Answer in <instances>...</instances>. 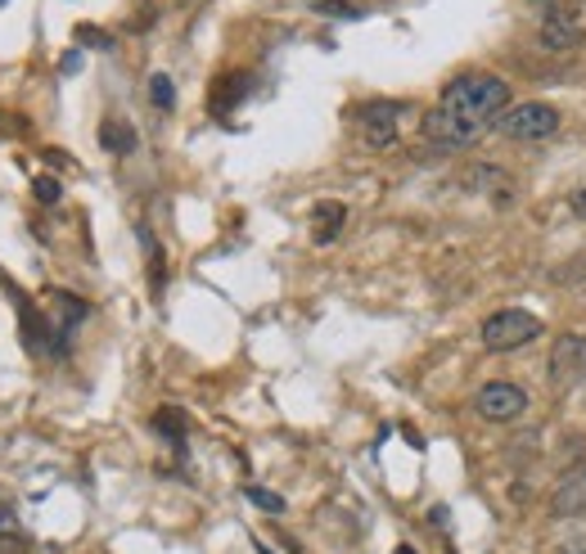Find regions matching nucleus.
Returning a JSON list of instances; mask_svg holds the SVG:
<instances>
[{
	"mask_svg": "<svg viewBox=\"0 0 586 554\" xmlns=\"http://www.w3.org/2000/svg\"><path fill=\"white\" fill-rule=\"evenodd\" d=\"M542 50H551V55H568V50H582L586 41V28L577 19H542Z\"/></svg>",
	"mask_w": 586,
	"mask_h": 554,
	"instance_id": "9",
	"label": "nucleus"
},
{
	"mask_svg": "<svg viewBox=\"0 0 586 554\" xmlns=\"http://www.w3.org/2000/svg\"><path fill=\"white\" fill-rule=\"evenodd\" d=\"M402 105H388V99H375L357 113V135L366 149H393L402 135Z\"/></svg>",
	"mask_w": 586,
	"mask_h": 554,
	"instance_id": "6",
	"label": "nucleus"
},
{
	"mask_svg": "<svg viewBox=\"0 0 586 554\" xmlns=\"http://www.w3.org/2000/svg\"><path fill=\"white\" fill-rule=\"evenodd\" d=\"M77 36H82V45H109V36L100 28H77Z\"/></svg>",
	"mask_w": 586,
	"mask_h": 554,
	"instance_id": "21",
	"label": "nucleus"
},
{
	"mask_svg": "<svg viewBox=\"0 0 586 554\" xmlns=\"http://www.w3.org/2000/svg\"><path fill=\"white\" fill-rule=\"evenodd\" d=\"M312 10L325 14V19H361V14H366L361 6H348V0H316Z\"/></svg>",
	"mask_w": 586,
	"mask_h": 554,
	"instance_id": "16",
	"label": "nucleus"
},
{
	"mask_svg": "<svg viewBox=\"0 0 586 554\" xmlns=\"http://www.w3.org/2000/svg\"><path fill=\"white\" fill-rule=\"evenodd\" d=\"M560 554H586V536H577V541H573V545H564Z\"/></svg>",
	"mask_w": 586,
	"mask_h": 554,
	"instance_id": "24",
	"label": "nucleus"
},
{
	"mask_svg": "<svg viewBox=\"0 0 586 554\" xmlns=\"http://www.w3.org/2000/svg\"><path fill=\"white\" fill-rule=\"evenodd\" d=\"M510 109V86L492 73H465L456 77L443 99L424 113V135L437 149H469L487 131L497 127V118Z\"/></svg>",
	"mask_w": 586,
	"mask_h": 554,
	"instance_id": "1",
	"label": "nucleus"
},
{
	"mask_svg": "<svg viewBox=\"0 0 586 554\" xmlns=\"http://www.w3.org/2000/svg\"><path fill=\"white\" fill-rule=\"evenodd\" d=\"M551 514H555V519H586V460L573 465V469L560 478V487H555V496H551Z\"/></svg>",
	"mask_w": 586,
	"mask_h": 554,
	"instance_id": "7",
	"label": "nucleus"
},
{
	"mask_svg": "<svg viewBox=\"0 0 586 554\" xmlns=\"http://www.w3.org/2000/svg\"><path fill=\"white\" fill-rule=\"evenodd\" d=\"M100 144L109 149V154H131V149H135V131H131L127 122H113V118H109V122L100 127Z\"/></svg>",
	"mask_w": 586,
	"mask_h": 554,
	"instance_id": "12",
	"label": "nucleus"
},
{
	"mask_svg": "<svg viewBox=\"0 0 586 554\" xmlns=\"http://www.w3.org/2000/svg\"><path fill=\"white\" fill-rule=\"evenodd\" d=\"M546 379L555 392H568L586 379V334H564L551 347V361H546Z\"/></svg>",
	"mask_w": 586,
	"mask_h": 554,
	"instance_id": "5",
	"label": "nucleus"
},
{
	"mask_svg": "<svg viewBox=\"0 0 586 554\" xmlns=\"http://www.w3.org/2000/svg\"><path fill=\"white\" fill-rule=\"evenodd\" d=\"M154 428H159L172 446L185 442V415H181V411H159V415H154Z\"/></svg>",
	"mask_w": 586,
	"mask_h": 554,
	"instance_id": "14",
	"label": "nucleus"
},
{
	"mask_svg": "<svg viewBox=\"0 0 586 554\" xmlns=\"http://www.w3.org/2000/svg\"><path fill=\"white\" fill-rule=\"evenodd\" d=\"M32 550V541L19 532V528H10V532H0V554H28Z\"/></svg>",
	"mask_w": 586,
	"mask_h": 554,
	"instance_id": "20",
	"label": "nucleus"
},
{
	"mask_svg": "<svg viewBox=\"0 0 586 554\" xmlns=\"http://www.w3.org/2000/svg\"><path fill=\"white\" fill-rule=\"evenodd\" d=\"M0 6H6V0H0Z\"/></svg>",
	"mask_w": 586,
	"mask_h": 554,
	"instance_id": "26",
	"label": "nucleus"
},
{
	"mask_svg": "<svg viewBox=\"0 0 586 554\" xmlns=\"http://www.w3.org/2000/svg\"><path fill=\"white\" fill-rule=\"evenodd\" d=\"M474 411L487 420V424H514L523 411H528V392L510 379H492L482 383L478 397H474Z\"/></svg>",
	"mask_w": 586,
	"mask_h": 554,
	"instance_id": "4",
	"label": "nucleus"
},
{
	"mask_svg": "<svg viewBox=\"0 0 586 554\" xmlns=\"http://www.w3.org/2000/svg\"><path fill=\"white\" fill-rule=\"evenodd\" d=\"M51 307L59 312V316L51 321V334H55V351H64V347H68V338H73V329H77V325H86L90 307H86L82 297L64 293V289H55V293H51Z\"/></svg>",
	"mask_w": 586,
	"mask_h": 554,
	"instance_id": "8",
	"label": "nucleus"
},
{
	"mask_svg": "<svg viewBox=\"0 0 586 554\" xmlns=\"http://www.w3.org/2000/svg\"><path fill=\"white\" fill-rule=\"evenodd\" d=\"M497 131L506 140H546L560 131V113L555 105H546V99H528V105H510L501 118H497Z\"/></svg>",
	"mask_w": 586,
	"mask_h": 554,
	"instance_id": "3",
	"label": "nucleus"
},
{
	"mask_svg": "<svg viewBox=\"0 0 586 554\" xmlns=\"http://www.w3.org/2000/svg\"><path fill=\"white\" fill-rule=\"evenodd\" d=\"M344 221H348V208L338 204V198H325V204L312 208V239L316 243H334L338 230H344Z\"/></svg>",
	"mask_w": 586,
	"mask_h": 554,
	"instance_id": "10",
	"label": "nucleus"
},
{
	"mask_svg": "<svg viewBox=\"0 0 586 554\" xmlns=\"http://www.w3.org/2000/svg\"><path fill=\"white\" fill-rule=\"evenodd\" d=\"M506 181H510V176H506L501 167H469V185H474V189H492V194H497V189H506Z\"/></svg>",
	"mask_w": 586,
	"mask_h": 554,
	"instance_id": "15",
	"label": "nucleus"
},
{
	"mask_svg": "<svg viewBox=\"0 0 586 554\" xmlns=\"http://www.w3.org/2000/svg\"><path fill=\"white\" fill-rule=\"evenodd\" d=\"M546 19H577V0H532Z\"/></svg>",
	"mask_w": 586,
	"mask_h": 554,
	"instance_id": "18",
	"label": "nucleus"
},
{
	"mask_svg": "<svg viewBox=\"0 0 586 554\" xmlns=\"http://www.w3.org/2000/svg\"><path fill=\"white\" fill-rule=\"evenodd\" d=\"M150 99H154V109L172 113V105H176V86H172L167 73H154V77H150Z\"/></svg>",
	"mask_w": 586,
	"mask_h": 554,
	"instance_id": "13",
	"label": "nucleus"
},
{
	"mask_svg": "<svg viewBox=\"0 0 586 554\" xmlns=\"http://www.w3.org/2000/svg\"><path fill=\"white\" fill-rule=\"evenodd\" d=\"M32 194H36V204H59L64 185H59L55 176H36V181H32Z\"/></svg>",
	"mask_w": 586,
	"mask_h": 554,
	"instance_id": "19",
	"label": "nucleus"
},
{
	"mask_svg": "<svg viewBox=\"0 0 586 554\" xmlns=\"http://www.w3.org/2000/svg\"><path fill=\"white\" fill-rule=\"evenodd\" d=\"M568 208H573V213H577V217H586V189H577V194H573V198H568Z\"/></svg>",
	"mask_w": 586,
	"mask_h": 554,
	"instance_id": "23",
	"label": "nucleus"
},
{
	"mask_svg": "<svg viewBox=\"0 0 586 554\" xmlns=\"http://www.w3.org/2000/svg\"><path fill=\"white\" fill-rule=\"evenodd\" d=\"M243 95H249V77H243V73H226V77L213 86V113L235 109Z\"/></svg>",
	"mask_w": 586,
	"mask_h": 554,
	"instance_id": "11",
	"label": "nucleus"
},
{
	"mask_svg": "<svg viewBox=\"0 0 586 554\" xmlns=\"http://www.w3.org/2000/svg\"><path fill=\"white\" fill-rule=\"evenodd\" d=\"M243 496H249L253 506H258V510H267V514H284V496H275V491H267V487H249Z\"/></svg>",
	"mask_w": 586,
	"mask_h": 554,
	"instance_id": "17",
	"label": "nucleus"
},
{
	"mask_svg": "<svg viewBox=\"0 0 586 554\" xmlns=\"http://www.w3.org/2000/svg\"><path fill=\"white\" fill-rule=\"evenodd\" d=\"M398 554H411V550H398Z\"/></svg>",
	"mask_w": 586,
	"mask_h": 554,
	"instance_id": "25",
	"label": "nucleus"
},
{
	"mask_svg": "<svg viewBox=\"0 0 586 554\" xmlns=\"http://www.w3.org/2000/svg\"><path fill=\"white\" fill-rule=\"evenodd\" d=\"M532 338H542V321H536L532 312L506 307V312H492L482 321V347L487 351H519Z\"/></svg>",
	"mask_w": 586,
	"mask_h": 554,
	"instance_id": "2",
	"label": "nucleus"
},
{
	"mask_svg": "<svg viewBox=\"0 0 586 554\" xmlns=\"http://www.w3.org/2000/svg\"><path fill=\"white\" fill-rule=\"evenodd\" d=\"M14 528V506L10 500H0V532H10Z\"/></svg>",
	"mask_w": 586,
	"mask_h": 554,
	"instance_id": "22",
	"label": "nucleus"
}]
</instances>
